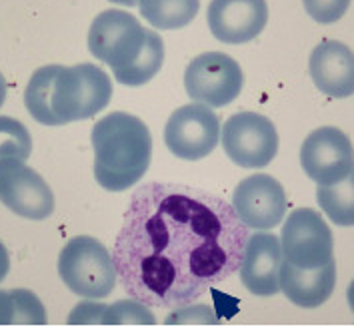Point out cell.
I'll use <instances>...</instances> for the list:
<instances>
[{"instance_id":"6da1fadb","label":"cell","mask_w":354,"mask_h":329,"mask_svg":"<svg viewBox=\"0 0 354 329\" xmlns=\"http://www.w3.org/2000/svg\"><path fill=\"white\" fill-rule=\"evenodd\" d=\"M248 228L223 198L183 183L132 194L112 248L116 277L149 308H180L239 272Z\"/></svg>"},{"instance_id":"7a4b0ae2","label":"cell","mask_w":354,"mask_h":329,"mask_svg":"<svg viewBox=\"0 0 354 329\" xmlns=\"http://www.w3.org/2000/svg\"><path fill=\"white\" fill-rule=\"evenodd\" d=\"M112 98L109 74L94 64L42 66L30 76L24 106L42 126H62L88 120L102 112Z\"/></svg>"},{"instance_id":"3957f363","label":"cell","mask_w":354,"mask_h":329,"mask_svg":"<svg viewBox=\"0 0 354 329\" xmlns=\"http://www.w3.org/2000/svg\"><path fill=\"white\" fill-rule=\"evenodd\" d=\"M88 50L111 66L114 78L127 86L150 82L165 62V42L158 32L142 28L124 10H104L91 24Z\"/></svg>"},{"instance_id":"277c9868","label":"cell","mask_w":354,"mask_h":329,"mask_svg":"<svg viewBox=\"0 0 354 329\" xmlns=\"http://www.w3.org/2000/svg\"><path fill=\"white\" fill-rule=\"evenodd\" d=\"M94 178L109 192H124L150 166L152 136L147 124L127 112H112L94 124Z\"/></svg>"},{"instance_id":"5b68a950","label":"cell","mask_w":354,"mask_h":329,"mask_svg":"<svg viewBox=\"0 0 354 329\" xmlns=\"http://www.w3.org/2000/svg\"><path fill=\"white\" fill-rule=\"evenodd\" d=\"M58 274L71 292L86 299H102L116 286L111 252L91 236L73 238L62 248Z\"/></svg>"},{"instance_id":"8992f818","label":"cell","mask_w":354,"mask_h":329,"mask_svg":"<svg viewBox=\"0 0 354 329\" xmlns=\"http://www.w3.org/2000/svg\"><path fill=\"white\" fill-rule=\"evenodd\" d=\"M279 241L282 259L297 268L313 270L333 261V232L322 216L310 208H299L286 218Z\"/></svg>"},{"instance_id":"52a82bcc","label":"cell","mask_w":354,"mask_h":329,"mask_svg":"<svg viewBox=\"0 0 354 329\" xmlns=\"http://www.w3.org/2000/svg\"><path fill=\"white\" fill-rule=\"evenodd\" d=\"M244 76L241 64L223 52H206L196 56L187 66L185 88L198 104L208 108H223L239 98Z\"/></svg>"},{"instance_id":"ba28073f","label":"cell","mask_w":354,"mask_h":329,"mask_svg":"<svg viewBox=\"0 0 354 329\" xmlns=\"http://www.w3.org/2000/svg\"><path fill=\"white\" fill-rule=\"evenodd\" d=\"M221 130L226 156L243 168H264L279 152L277 128L262 114L239 112L230 116Z\"/></svg>"},{"instance_id":"9c48e42d","label":"cell","mask_w":354,"mask_h":329,"mask_svg":"<svg viewBox=\"0 0 354 329\" xmlns=\"http://www.w3.org/2000/svg\"><path fill=\"white\" fill-rule=\"evenodd\" d=\"M221 142V120L205 104H187L168 118L165 144L180 160H203Z\"/></svg>"},{"instance_id":"30bf717a","label":"cell","mask_w":354,"mask_h":329,"mask_svg":"<svg viewBox=\"0 0 354 329\" xmlns=\"http://www.w3.org/2000/svg\"><path fill=\"white\" fill-rule=\"evenodd\" d=\"M0 201L26 219H46L55 212V194L37 170L22 160H0Z\"/></svg>"},{"instance_id":"8fae6325","label":"cell","mask_w":354,"mask_h":329,"mask_svg":"<svg viewBox=\"0 0 354 329\" xmlns=\"http://www.w3.org/2000/svg\"><path fill=\"white\" fill-rule=\"evenodd\" d=\"M304 174L318 186H333L354 174L353 144L344 132L333 126L308 134L300 150Z\"/></svg>"},{"instance_id":"7c38bea8","label":"cell","mask_w":354,"mask_h":329,"mask_svg":"<svg viewBox=\"0 0 354 329\" xmlns=\"http://www.w3.org/2000/svg\"><path fill=\"white\" fill-rule=\"evenodd\" d=\"M232 210L246 228L270 230L282 223L288 200L284 188L268 174H254L236 186Z\"/></svg>"},{"instance_id":"4fadbf2b","label":"cell","mask_w":354,"mask_h":329,"mask_svg":"<svg viewBox=\"0 0 354 329\" xmlns=\"http://www.w3.org/2000/svg\"><path fill=\"white\" fill-rule=\"evenodd\" d=\"M208 28L224 44H244L261 34L268 22L266 0H212Z\"/></svg>"},{"instance_id":"5bb4252c","label":"cell","mask_w":354,"mask_h":329,"mask_svg":"<svg viewBox=\"0 0 354 329\" xmlns=\"http://www.w3.org/2000/svg\"><path fill=\"white\" fill-rule=\"evenodd\" d=\"M282 263L280 241L272 234H248L241 261V279L254 295L268 297L280 292L279 270Z\"/></svg>"},{"instance_id":"9a60e30c","label":"cell","mask_w":354,"mask_h":329,"mask_svg":"<svg viewBox=\"0 0 354 329\" xmlns=\"http://www.w3.org/2000/svg\"><path fill=\"white\" fill-rule=\"evenodd\" d=\"M308 70L318 90L333 98L354 94L353 50L338 40H322L310 54Z\"/></svg>"},{"instance_id":"2e32d148","label":"cell","mask_w":354,"mask_h":329,"mask_svg":"<svg viewBox=\"0 0 354 329\" xmlns=\"http://www.w3.org/2000/svg\"><path fill=\"white\" fill-rule=\"evenodd\" d=\"M336 286L335 259L322 268L304 270L282 259L279 270V288L295 306L318 308L333 295Z\"/></svg>"},{"instance_id":"e0dca14e","label":"cell","mask_w":354,"mask_h":329,"mask_svg":"<svg viewBox=\"0 0 354 329\" xmlns=\"http://www.w3.org/2000/svg\"><path fill=\"white\" fill-rule=\"evenodd\" d=\"M140 17L158 30H176L198 14L201 0H138Z\"/></svg>"},{"instance_id":"ac0fdd59","label":"cell","mask_w":354,"mask_h":329,"mask_svg":"<svg viewBox=\"0 0 354 329\" xmlns=\"http://www.w3.org/2000/svg\"><path fill=\"white\" fill-rule=\"evenodd\" d=\"M318 206L324 214L338 226H353L354 223V201H353V176L344 178L342 182L333 186H318Z\"/></svg>"},{"instance_id":"d6986e66","label":"cell","mask_w":354,"mask_h":329,"mask_svg":"<svg viewBox=\"0 0 354 329\" xmlns=\"http://www.w3.org/2000/svg\"><path fill=\"white\" fill-rule=\"evenodd\" d=\"M32 152V138L28 128L10 116H0V160L15 158L28 160Z\"/></svg>"},{"instance_id":"ffe728a7","label":"cell","mask_w":354,"mask_h":329,"mask_svg":"<svg viewBox=\"0 0 354 329\" xmlns=\"http://www.w3.org/2000/svg\"><path fill=\"white\" fill-rule=\"evenodd\" d=\"M156 319L138 299L116 301L114 306H106L102 313V326H154Z\"/></svg>"},{"instance_id":"44dd1931","label":"cell","mask_w":354,"mask_h":329,"mask_svg":"<svg viewBox=\"0 0 354 329\" xmlns=\"http://www.w3.org/2000/svg\"><path fill=\"white\" fill-rule=\"evenodd\" d=\"M12 326H44L46 310L37 295L28 290H12Z\"/></svg>"},{"instance_id":"7402d4cb","label":"cell","mask_w":354,"mask_h":329,"mask_svg":"<svg viewBox=\"0 0 354 329\" xmlns=\"http://www.w3.org/2000/svg\"><path fill=\"white\" fill-rule=\"evenodd\" d=\"M308 17L320 24H333L344 17L351 0H302Z\"/></svg>"},{"instance_id":"603a6c76","label":"cell","mask_w":354,"mask_h":329,"mask_svg":"<svg viewBox=\"0 0 354 329\" xmlns=\"http://www.w3.org/2000/svg\"><path fill=\"white\" fill-rule=\"evenodd\" d=\"M168 326H187V323H201V326H206V323H210V326H214V323H218V317H216V313L210 310V308H206V306H192V303H188V306H180L178 311H174V313H170L167 319Z\"/></svg>"},{"instance_id":"cb8c5ba5","label":"cell","mask_w":354,"mask_h":329,"mask_svg":"<svg viewBox=\"0 0 354 329\" xmlns=\"http://www.w3.org/2000/svg\"><path fill=\"white\" fill-rule=\"evenodd\" d=\"M102 303H93V301H84L80 306H76L75 310L68 315V323L71 326H102V313H104Z\"/></svg>"},{"instance_id":"d4e9b609","label":"cell","mask_w":354,"mask_h":329,"mask_svg":"<svg viewBox=\"0 0 354 329\" xmlns=\"http://www.w3.org/2000/svg\"><path fill=\"white\" fill-rule=\"evenodd\" d=\"M0 326H12V297L4 290H0Z\"/></svg>"},{"instance_id":"484cf974","label":"cell","mask_w":354,"mask_h":329,"mask_svg":"<svg viewBox=\"0 0 354 329\" xmlns=\"http://www.w3.org/2000/svg\"><path fill=\"white\" fill-rule=\"evenodd\" d=\"M8 272H10V256H8V250L4 248V243L0 241V283L4 281Z\"/></svg>"},{"instance_id":"4316f807","label":"cell","mask_w":354,"mask_h":329,"mask_svg":"<svg viewBox=\"0 0 354 329\" xmlns=\"http://www.w3.org/2000/svg\"><path fill=\"white\" fill-rule=\"evenodd\" d=\"M6 80H4V76H2V72H0V106L4 104V100H6Z\"/></svg>"},{"instance_id":"83f0119b","label":"cell","mask_w":354,"mask_h":329,"mask_svg":"<svg viewBox=\"0 0 354 329\" xmlns=\"http://www.w3.org/2000/svg\"><path fill=\"white\" fill-rule=\"evenodd\" d=\"M111 2H116V4H122V6H138V0H111Z\"/></svg>"}]
</instances>
